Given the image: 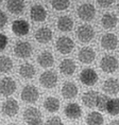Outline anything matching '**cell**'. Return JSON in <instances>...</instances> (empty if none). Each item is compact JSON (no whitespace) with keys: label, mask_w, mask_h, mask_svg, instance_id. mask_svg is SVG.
I'll return each instance as SVG.
<instances>
[{"label":"cell","mask_w":119,"mask_h":125,"mask_svg":"<svg viewBox=\"0 0 119 125\" xmlns=\"http://www.w3.org/2000/svg\"><path fill=\"white\" fill-rule=\"evenodd\" d=\"M24 120L28 125H39L42 123V112L36 107H29L24 111Z\"/></svg>","instance_id":"obj_1"},{"label":"cell","mask_w":119,"mask_h":125,"mask_svg":"<svg viewBox=\"0 0 119 125\" xmlns=\"http://www.w3.org/2000/svg\"><path fill=\"white\" fill-rule=\"evenodd\" d=\"M119 62L114 55H105L100 61V68L105 73H113L118 69Z\"/></svg>","instance_id":"obj_2"},{"label":"cell","mask_w":119,"mask_h":125,"mask_svg":"<svg viewBox=\"0 0 119 125\" xmlns=\"http://www.w3.org/2000/svg\"><path fill=\"white\" fill-rule=\"evenodd\" d=\"M77 37L81 42L87 43L90 42L95 37V31L94 28L89 24H82L77 30Z\"/></svg>","instance_id":"obj_3"},{"label":"cell","mask_w":119,"mask_h":125,"mask_svg":"<svg viewBox=\"0 0 119 125\" xmlns=\"http://www.w3.org/2000/svg\"><path fill=\"white\" fill-rule=\"evenodd\" d=\"M55 47H56V50L61 54H69L74 48V42L70 37L61 36L56 40Z\"/></svg>","instance_id":"obj_4"},{"label":"cell","mask_w":119,"mask_h":125,"mask_svg":"<svg viewBox=\"0 0 119 125\" xmlns=\"http://www.w3.org/2000/svg\"><path fill=\"white\" fill-rule=\"evenodd\" d=\"M39 83L44 88L51 89L54 88L58 84V74L53 71H45L40 74Z\"/></svg>","instance_id":"obj_5"},{"label":"cell","mask_w":119,"mask_h":125,"mask_svg":"<svg viewBox=\"0 0 119 125\" xmlns=\"http://www.w3.org/2000/svg\"><path fill=\"white\" fill-rule=\"evenodd\" d=\"M21 100L26 103H35L38 100L39 92L37 88L33 85H27L21 90Z\"/></svg>","instance_id":"obj_6"},{"label":"cell","mask_w":119,"mask_h":125,"mask_svg":"<svg viewBox=\"0 0 119 125\" xmlns=\"http://www.w3.org/2000/svg\"><path fill=\"white\" fill-rule=\"evenodd\" d=\"M78 16L82 20L90 21L96 16V9L90 3H83L78 8Z\"/></svg>","instance_id":"obj_7"},{"label":"cell","mask_w":119,"mask_h":125,"mask_svg":"<svg viewBox=\"0 0 119 125\" xmlns=\"http://www.w3.org/2000/svg\"><path fill=\"white\" fill-rule=\"evenodd\" d=\"M80 81L81 83L86 86H94L98 82V74L92 68L83 69L80 73Z\"/></svg>","instance_id":"obj_8"},{"label":"cell","mask_w":119,"mask_h":125,"mask_svg":"<svg viewBox=\"0 0 119 125\" xmlns=\"http://www.w3.org/2000/svg\"><path fill=\"white\" fill-rule=\"evenodd\" d=\"M16 90V83L12 77H3L0 80V94L10 96Z\"/></svg>","instance_id":"obj_9"},{"label":"cell","mask_w":119,"mask_h":125,"mask_svg":"<svg viewBox=\"0 0 119 125\" xmlns=\"http://www.w3.org/2000/svg\"><path fill=\"white\" fill-rule=\"evenodd\" d=\"M32 46L28 42H18L14 47V53L19 58H28L32 54Z\"/></svg>","instance_id":"obj_10"},{"label":"cell","mask_w":119,"mask_h":125,"mask_svg":"<svg viewBox=\"0 0 119 125\" xmlns=\"http://www.w3.org/2000/svg\"><path fill=\"white\" fill-rule=\"evenodd\" d=\"M12 31L17 36H24L29 33L30 24L24 19H17L12 23Z\"/></svg>","instance_id":"obj_11"},{"label":"cell","mask_w":119,"mask_h":125,"mask_svg":"<svg viewBox=\"0 0 119 125\" xmlns=\"http://www.w3.org/2000/svg\"><path fill=\"white\" fill-rule=\"evenodd\" d=\"M1 110L7 117H14V115H17L18 110H19V105H18V103L15 99H8L2 104Z\"/></svg>","instance_id":"obj_12"},{"label":"cell","mask_w":119,"mask_h":125,"mask_svg":"<svg viewBox=\"0 0 119 125\" xmlns=\"http://www.w3.org/2000/svg\"><path fill=\"white\" fill-rule=\"evenodd\" d=\"M30 17L33 21H36V22L45 21L47 18L46 9L40 4L33 5V7H31V10H30Z\"/></svg>","instance_id":"obj_13"},{"label":"cell","mask_w":119,"mask_h":125,"mask_svg":"<svg viewBox=\"0 0 119 125\" xmlns=\"http://www.w3.org/2000/svg\"><path fill=\"white\" fill-rule=\"evenodd\" d=\"M79 92V89H78L77 85L73 82H70V81H67L63 84V87H62V95H63L64 99H74Z\"/></svg>","instance_id":"obj_14"},{"label":"cell","mask_w":119,"mask_h":125,"mask_svg":"<svg viewBox=\"0 0 119 125\" xmlns=\"http://www.w3.org/2000/svg\"><path fill=\"white\" fill-rule=\"evenodd\" d=\"M101 46L105 50H115L118 46V38L115 34L106 33L101 38Z\"/></svg>","instance_id":"obj_15"},{"label":"cell","mask_w":119,"mask_h":125,"mask_svg":"<svg viewBox=\"0 0 119 125\" xmlns=\"http://www.w3.org/2000/svg\"><path fill=\"white\" fill-rule=\"evenodd\" d=\"M79 61L83 64H92L96 58V52L90 47H83L79 51Z\"/></svg>","instance_id":"obj_16"},{"label":"cell","mask_w":119,"mask_h":125,"mask_svg":"<svg viewBox=\"0 0 119 125\" xmlns=\"http://www.w3.org/2000/svg\"><path fill=\"white\" fill-rule=\"evenodd\" d=\"M76 69H77V65L73 59L71 58H65L60 64V71L66 76L72 75Z\"/></svg>","instance_id":"obj_17"},{"label":"cell","mask_w":119,"mask_h":125,"mask_svg":"<svg viewBox=\"0 0 119 125\" xmlns=\"http://www.w3.org/2000/svg\"><path fill=\"white\" fill-rule=\"evenodd\" d=\"M37 62L40 67L43 68H49L52 67L54 64V57L53 54L49 51H43L37 56Z\"/></svg>","instance_id":"obj_18"},{"label":"cell","mask_w":119,"mask_h":125,"mask_svg":"<svg viewBox=\"0 0 119 125\" xmlns=\"http://www.w3.org/2000/svg\"><path fill=\"white\" fill-rule=\"evenodd\" d=\"M35 39L39 43H48L52 39V31L48 27L39 28L35 33Z\"/></svg>","instance_id":"obj_19"},{"label":"cell","mask_w":119,"mask_h":125,"mask_svg":"<svg viewBox=\"0 0 119 125\" xmlns=\"http://www.w3.org/2000/svg\"><path fill=\"white\" fill-rule=\"evenodd\" d=\"M65 115L68 119H71V120H76V119H79L81 115H82V109L77 103H70L68 104L66 107H65Z\"/></svg>","instance_id":"obj_20"},{"label":"cell","mask_w":119,"mask_h":125,"mask_svg":"<svg viewBox=\"0 0 119 125\" xmlns=\"http://www.w3.org/2000/svg\"><path fill=\"white\" fill-rule=\"evenodd\" d=\"M103 90L107 94L115 95L119 92V82L118 80L114 79V77H109L103 83Z\"/></svg>","instance_id":"obj_21"},{"label":"cell","mask_w":119,"mask_h":125,"mask_svg":"<svg viewBox=\"0 0 119 125\" xmlns=\"http://www.w3.org/2000/svg\"><path fill=\"white\" fill-rule=\"evenodd\" d=\"M7 9L12 14L20 15L24 10V0H8Z\"/></svg>","instance_id":"obj_22"},{"label":"cell","mask_w":119,"mask_h":125,"mask_svg":"<svg viewBox=\"0 0 119 125\" xmlns=\"http://www.w3.org/2000/svg\"><path fill=\"white\" fill-rule=\"evenodd\" d=\"M99 93L97 91H94V90H89V91L85 92L82 95V102L83 104L88 108H93L96 106L97 103V99H98Z\"/></svg>","instance_id":"obj_23"},{"label":"cell","mask_w":119,"mask_h":125,"mask_svg":"<svg viewBox=\"0 0 119 125\" xmlns=\"http://www.w3.org/2000/svg\"><path fill=\"white\" fill-rule=\"evenodd\" d=\"M73 28V20L69 16H61L58 20V29L62 32H69Z\"/></svg>","instance_id":"obj_24"},{"label":"cell","mask_w":119,"mask_h":125,"mask_svg":"<svg viewBox=\"0 0 119 125\" xmlns=\"http://www.w3.org/2000/svg\"><path fill=\"white\" fill-rule=\"evenodd\" d=\"M117 22H118V18L113 13H106V14L103 15L102 18H101V24L106 30L115 28L117 26Z\"/></svg>","instance_id":"obj_25"},{"label":"cell","mask_w":119,"mask_h":125,"mask_svg":"<svg viewBox=\"0 0 119 125\" xmlns=\"http://www.w3.org/2000/svg\"><path fill=\"white\" fill-rule=\"evenodd\" d=\"M35 68L32 64H29V62H26V64H23L19 68V74L24 79H32L35 75Z\"/></svg>","instance_id":"obj_26"},{"label":"cell","mask_w":119,"mask_h":125,"mask_svg":"<svg viewBox=\"0 0 119 125\" xmlns=\"http://www.w3.org/2000/svg\"><path fill=\"white\" fill-rule=\"evenodd\" d=\"M44 107L49 112H56L60 109V101L54 96H48L44 102Z\"/></svg>","instance_id":"obj_27"},{"label":"cell","mask_w":119,"mask_h":125,"mask_svg":"<svg viewBox=\"0 0 119 125\" xmlns=\"http://www.w3.org/2000/svg\"><path fill=\"white\" fill-rule=\"evenodd\" d=\"M103 121H104V119H103L102 115L98 111L90 112V114H88V115H87V118H86L87 125H102Z\"/></svg>","instance_id":"obj_28"},{"label":"cell","mask_w":119,"mask_h":125,"mask_svg":"<svg viewBox=\"0 0 119 125\" xmlns=\"http://www.w3.org/2000/svg\"><path fill=\"white\" fill-rule=\"evenodd\" d=\"M13 69V62L9 56L1 55L0 56V72L7 73Z\"/></svg>","instance_id":"obj_29"},{"label":"cell","mask_w":119,"mask_h":125,"mask_svg":"<svg viewBox=\"0 0 119 125\" xmlns=\"http://www.w3.org/2000/svg\"><path fill=\"white\" fill-rule=\"evenodd\" d=\"M106 111L111 115H119V99H109L106 105Z\"/></svg>","instance_id":"obj_30"},{"label":"cell","mask_w":119,"mask_h":125,"mask_svg":"<svg viewBox=\"0 0 119 125\" xmlns=\"http://www.w3.org/2000/svg\"><path fill=\"white\" fill-rule=\"evenodd\" d=\"M51 5L56 11H65L69 8L70 1L69 0H51Z\"/></svg>","instance_id":"obj_31"},{"label":"cell","mask_w":119,"mask_h":125,"mask_svg":"<svg viewBox=\"0 0 119 125\" xmlns=\"http://www.w3.org/2000/svg\"><path fill=\"white\" fill-rule=\"evenodd\" d=\"M109 98L105 94H99L98 99H97V103H96V107L99 109L100 111H104L106 109V105H107Z\"/></svg>","instance_id":"obj_32"},{"label":"cell","mask_w":119,"mask_h":125,"mask_svg":"<svg viewBox=\"0 0 119 125\" xmlns=\"http://www.w3.org/2000/svg\"><path fill=\"white\" fill-rule=\"evenodd\" d=\"M45 125H64V124H63V122H62L61 118L54 115V117L49 118L48 120L46 121V124Z\"/></svg>","instance_id":"obj_33"},{"label":"cell","mask_w":119,"mask_h":125,"mask_svg":"<svg viewBox=\"0 0 119 125\" xmlns=\"http://www.w3.org/2000/svg\"><path fill=\"white\" fill-rule=\"evenodd\" d=\"M8 45V37L4 34L0 33V51H3Z\"/></svg>","instance_id":"obj_34"},{"label":"cell","mask_w":119,"mask_h":125,"mask_svg":"<svg viewBox=\"0 0 119 125\" xmlns=\"http://www.w3.org/2000/svg\"><path fill=\"white\" fill-rule=\"evenodd\" d=\"M97 3L99 4V7L101 8H108L111 7L114 2V0H96Z\"/></svg>","instance_id":"obj_35"},{"label":"cell","mask_w":119,"mask_h":125,"mask_svg":"<svg viewBox=\"0 0 119 125\" xmlns=\"http://www.w3.org/2000/svg\"><path fill=\"white\" fill-rule=\"evenodd\" d=\"M8 22V17L2 11H0V29H2Z\"/></svg>","instance_id":"obj_36"},{"label":"cell","mask_w":119,"mask_h":125,"mask_svg":"<svg viewBox=\"0 0 119 125\" xmlns=\"http://www.w3.org/2000/svg\"><path fill=\"white\" fill-rule=\"evenodd\" d=\"M108 125H119V120H113L109 122Z\"/></svg>","instance_id":"obj_37"},{"label":"cell","mask_w":119,"mask_h":125,"mask_svg":"<svg viewBox=\"0 0 119 125\" xmlns=\"http://www.w3.org/2000/svg\"><path fill=\"white\" fill-rule=\"evenodd\" d=\"M8 125H18V124H15V123H10V124H8Z\"/></svg>","instance_id":"obj_38"},{"label":"cell","mask_w":119,"mask_h":125,"mask_svg":"<svg viewBox=\"0 0 119 125\" xmlns=\"http://www.w3.org/2000/svg\"><path fill=\"white\" fill-rule=\"evenodd\" d=\"M2 1H3V0H0V3H1V2H2Z\"/></svg>","instance_id":"obj_39"},{"label":"cell","mask_w":119,"mask_h":125,"mask_svg":"<svg viewBox=\"0 0 119 125\" xmlns=\"http://www.w3.org/2000/svg\"><path fill=\"white\" fill-rule=\"evenodd\" d=\"M118 11H119V4H118Z\"/></svg>","instance_id":"obj_40"}]
</instances>
